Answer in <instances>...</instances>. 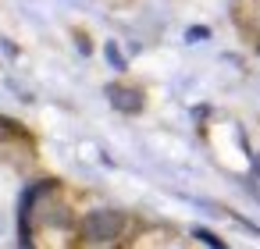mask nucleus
<instances>
[{
	"mask_svg": "<svg viewBox=\"0 0 260 249\" xmlns=\"http://www.w3.org/2000/svg\"><path fill=\"white\" fill-rule=\"evenodd\" d=\"M118 231H121V214H114V210H93L82 221V235L89 242H114Z\"/></svg>",
	"mask_w": 260,
	"mask_h": 249,
	"instance_id": "f257e3e1",
	"label": "nucleus"
},
{
	"mask_svg": "<svg viewBox=\"0 0 260 249\" xmlns=\"http://www.w3.org/2000/svg\"><path fill=\"white\" fill-rule=\"evenodd\" d=\"M107 96H111V103H114L118 111H125V114H136V111L143 107V96H139L136 89H125V86H107Z\"/></svg>",
	"mask_w": 260,
	"mask_h": 249,
	"instance_id": "f03ea898",
	"label": "nucleus"
},
{
	"mask_svg": "<svg viewBox=\"0 0 260 249\" xmlns=\"http://www.w3.org/2000/svg\"><path fill=\"white\" fill-rule=\"evenodd\" d=\"M196 238H203V242H207V245H221V242H217V238H214V235H210V231H196Z\"/></svg>",
	"mask_w": 260,
	"mask_h": 249,
	"instance_id": "7ed1b4c3",
	"label": "nucleus"
}]
</instances>
